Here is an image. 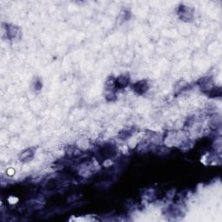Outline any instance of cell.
Segmentation results:
<instances>
[{
    "label": "cell",
    "mask_w": 222,
    "mask_h": 222,
    "mask_svg": "<svg viewBox=\"0 0 222 222\" xmlns=\"http://www.w3.org/2000/svg\"><path fill=\"white\" fill-rule=\"evenodd\" d=\"M6 34H7V37H12V38H15L16 36H17V29L15 28L13 25L6 28Z\"/></svg>",
    "instance_id": "6da1fadb"
}]
</instances>
